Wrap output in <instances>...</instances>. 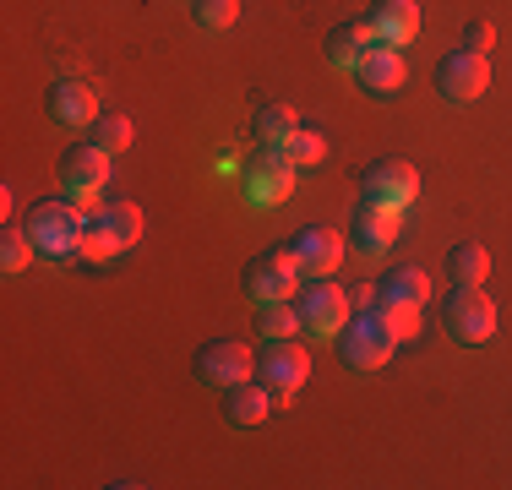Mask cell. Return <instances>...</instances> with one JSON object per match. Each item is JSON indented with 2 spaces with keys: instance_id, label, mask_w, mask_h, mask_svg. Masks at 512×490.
<instances>
[{
  "instance_id": "cell-27",
  "label": "cell",
  "mask_w": 512,
  "mask_h": 490,
  "mask_svg": "<svg viewBox=\"0 0 512 490\" xmlns=\"http://www.w3.org/2000/svg\"><path fill=\"white\" fill-rule=\"evenodd\" d=\"M33 251H39V245H33L28 229H6V240H0V267H6V273H22V267L33 262Z\"/></svg>"
},
{
  "instance_id": "cell-17",
  "label": "cell",
  "mask_w": 512,
  "mask_h": 490,
  "mask_svg": "<svg viewBox=\"0 0 512 490\" xmlns=\"http://www.w3.org/2000/svg\"><path fill=\"white\" fill-rule=\"evenodd\" d=\"M376 49V33L371 22H344V28L327 33V60H333L338 71H360V60Z\"/></svg>"
},
{
  "instance_id": "cell-3",
  "label": "cell",
  "mask_w": 512,
  "mask_h": 490,
  "mask_svg": "<svg viewBox=\"0 0 512 490\" xmlns=\"http://www.w3.org/2000/svg\"><path fill=\"white\" fill-rule=\"evenodd\" d=\"M295 289H300V256H295V245L262 251V256L246 267V300H251V305L295 300Z\"/></svg>"
},
{
  "instance_id": "cell-19",
  "label": "cell",
  "mask_w": 512,
  "mask_h": 490,
  "mask_svg": "<svg viewBox=\"0 0 512 490\" xmlns=\"http://www.w3.org/2000/svg\"><path fill=\"white\" fill-rule=\"evenodd\" d=\"M447 273H453V284H485V273H491V251H485L480 240H458L453 251H447Z\"/></svg>"
},
{
  "instance_id": "cell-5",
  "label": "cell",
  "mask_w": 512,
  "mask_h": 490,
  "mask_svg": "<svg viewBox=\"0 0 512 490\" xmlns=\"http://www.w3.org/2000/svg\"><path fill=\"white\" fill-rule=\"evenodd\" d=\"M349 316H355V300H349V289L333 284V278H316V284L300 294V333H311V338H338L349 327Z\"/></svg>"
},
{
  "instance_id": "cell-4",
  "label": "cell",
  "mask_w": 512,
  "mask_h": 490,
  "mask_svg": "<svg viewBox=\"0 0 512 490\" xmlns=\"http://www.w3.org/2000/svg\"><path fill=\"white\" fill-rule=\"evenodd\" d=\"M398 338L387 333V322L376 311H355L349 316V327L338 333V354H344L355 371H382L387 360H393Z\"/></svg>"
},
{
  "instance_id": "cell-12",
  "label": "cell",
  "mask_w": 512,
  "mask_h": 490,
  "mask_svg": "<svg viewBox=\"0 0 512 490\" xmlns=\"http://www.w3.org/2000/svg\"><path fill=\"white\" fill-rule=\"evenodd\" d=\"M295 175H300V169L284 158V147H267L262 142V153H256V164H251V180H246V196L256 207H273L278 196L295 186Z\"/></svg>"
},
{
  "instance_id": "cell-22",
  "label": "cell",
  "mask_w": 512,
  "mask_h": 490,
  "mask_svg": "<svg viewBox=\"0 0 512 490\" xmlns=\"http://www.w3.org/2000/svg\"><path fill=\"white\" fill-rule=\"evenodd\" d=\"M382 294H393V300H409L425 311V300H431V273L425 267H393V273L382 278Z\"/></svg>"
},
{
  "instance_id": "cell-24",
  "label": "cell",
  "mask_w": 512,
  "mask_h": 490,
  "mask_svg": "<svg viewBox=\"0 0 512 490\" xmlns=\"http://www.w3.org/2000/svg\"><path fill=\"white\" fill-rule=\"evenodd\" d=\"M376 316L387 322V333H393L398 343L420 333V305H409V300H393V294H382V300H376Z\"/></svg>"
},
{
  "instance_id": "cell-16",
  "label": "cell",
  "mask_w": 512,
  "mask_h": 490,
  "mask_svg": "<svg viewBox=\"0 0 512 490\" xmlns=\"http://www.w3.org/2000/svg\"><path fill=\"white\" fill-rule=\"evenodd\" d=\"M355 77H360V88H365V93L387 98V93H398V88H404V77H409V71H404V55H398V49L376 44L371 55L360 60V71H355Z\"/></svg>"
},
{
  "instance_id": "cell-15",
  "label": "cell",
  "mask_w": 512,
  "mask_h": 490,
  "mask_svg": "<svg viewBox=\"0 0 512 490\" xmlns=\"http://www.w3.org/2000/svg\"><path fill=\"white\" fill-rule=\"evenodd\" d=\"M50 115H55L66 131H88L93 120H99V98H93V88H88V82H71V77H60L55 88H50Z\"/></svg>"
},
{
  "instance_id": "cell-29",
  "label": "cell",
  "mask_w": 512,
  "mask_h": 490,
  "mask_svg": "<svg viewBox=\"0 0 512 490\" xmlns=\"http://www.w3.org/2000/svg\"><path fill=\"white\" fill-rule=\"evenodd\" d=\"M284 158H289V164H295V169H311V164H322V137L300 126L295 137L284 142Z\"/></svg>"
},
{
  "instance_id": "cell-26",
  "label": "cell",
  "mask_w": 512,
  "mask_h": 490,
  "mask_svg": "<svg viewBox=\"0 0 512 490\" xmlns=\"http://www.w3.org/2000/svg\"><path fill=\"white\" fill-rule=\"evenodd\" d=\"M88 131H93V147H104L109 158H115V153H126V147H131V137H137L126 115H99Z\"/></svg>"
},
{
  "instance_id": "cell-7",
  "label": "cell",
  "mask_w": 512,
  "mask_h": 490,
  "mask_svg": "<svg viewBox=\"0 0 512 490\" xmlns=\"http://www.w3.org/2000/svg\"><path fill=\"white\" fill-rule=\"evenodd\" d=\"M104 180H109V153L104 147L82 142V147H71V153L60 158V191H66L71 202H82L88 213H93V202H99Z\"/></svg>"
},
{
  "instance_id": "cell-10",
  "label": "cell",
  "mask_w": 512,
  "mask_h": 490,
  "mask_svg": "<svg viewBox=\"0 0 512 490\" xmlns=\"http://www.w3.org/2000/svg\"><path fill=\"white\" fill-rule=\"evenodd\" d=\"M414 191H420V175H414L409 158H382V164L365 169V196H360V202H376V207H393V213H409Z\"/></svg>"
},
{
  "instance_id": "cell-8",
  "label": "cell",
  "mask_w": 512,
  "mask_h": 490,
  "mask_svg": "<svg viewBox=\"0 0 512 490\" xmlns=\"http://www.w3.org/2000/svg\"><path fill=\"white\" fill-rule=\"evenodd\" d=\"M251 376H256V354H251V343H240V338H218L197 354V382L202 387L229 392L235 382H251Z\"/></svg>"
},
{
  "instance_id": "cell-31",
  "label": "cell",
  "mask_w": 512,
  "mask_h": 490,
  "mask_svg": "<svg viewBox=\"0 0 512 490\" xmlns=\"http://www.w3.org/2000/svg\"><path fill=\"white\" fill-rule=\"evenodd\" d=\"M349 300H355V311H376V300H382V294H376L371 284H360V289H349Z\"/></svg>"
},
{
  "instance_id": "cell-28",
  "label": "cell",
  "mask_w": 512,
  "mask_h": 490,
  "mask_svg": "<svg viewBox=\"0 0 512 490\" xmlns=\"http://www.w3.org/2000/svg\"><path fill=\"white\" fill-rule=\"evenodd\" d=\"M191 17H197V28H229V22L240 17V0H191Z\"/></svg>"
},
{
  "instance_id": "cell-21",
  "label": "cell",
  "mask_w": 512,
  "mask_h": 490,
  "mask_svg": "<svg viewBox=\"0 0 512 490\" xmlns=\"http://www.w3.org/2000/svg\"><path fill=\"white\" fill-rule=\"evenodd\" d=\"M300 131V115H295V104H262V115H256V142H267V147H284L289 137Z\"/></svg>"
},
{
  "instance_id": "cell-6",
  "label": "cell",
  "mask_w": 512,
  "mask_h": 490,
  "mask_svg": "<svg viewBox=\"0 0 512 490\" xmlns=\"http://www.w3.org/2000/svg\"><path fill=\"white\" fill-rule=\"evenodd\" d=\"M442 322H447V333H453L458 343H485L496 333V305H491V294H485L480 284H458L453 294H447V305H442Z\"/></svg>"
},
{
  "instance_id": "cell-25",
  "label": "cell",
  "mask_w": 512,
  "mask_h": 490,
  "mask_svg": "<svg viewBox=\"0 0 512 490\" xmlns=\"http://www.w3.org/2000/svg\"><path fill=\"white\" fill-rule=\"evenodd\" d=\"M256 333H262V343H273V338H295V333H300V305H289V300L262 305V316H256Z\"/></svg>"
},
{
  "instance_id": "cell-9",
  "label": "cell",
  "mask_w": 512,
  "mask_h": 490,
  "mask_svg": "<svg viewBox=\"0 0 512 490\" xmlns=\"http://www.w3.org/2000/svg\"><path fill=\"white\" fill-rule=\"evenodd\" d=\"M485 88H491V66H485V55H474V49H453V55L436 66V93H442L447 104H474Z\"/></svg>"
},
{
  "instance_id": "cell-1",
  "label": "cell",
  "mask_w": 512,
  "mask_h": 490,
  "mask_svg": "<svg viewBox=\"0 0 512 490\" xmlns=\"http://www.w3.org/2000/svg\"><path fill=\"white\" fill-rule=\"evenodd\" d=\"M82 229H88V207L71 202V196H60V202H39V207H33L28 235H33V245H39V256L66 262V256H77Z\"/></svg>"
},
{
  "instance_id": "cell-18",
  "label": "cell",
  "mask_w": 512,
  "mask_h": 490,
  "mask_svg": "<svg viewBox=\"0 0 512 490\" xmlns=\"http://www.w3.org/2000/svg\"><path fill=\"white\" fill-rule=\"evenodd\" d=\"M267 409H273V392L256 382V376H251V382H235V387H229V403H224L229 425L251 431V425H262V420H267Z\"/></svg>"
},
{
  "instance_id": "cell-20",
  "label": "cell",
  "mask_w": 512,
  "mask_h": 490,
  "mask_svg": "<svg viewBox=\"0 0 512 490\" xmlns=\"http://www.w3.org/2000/svg\"><path fill=\"white\" fill-rule=\"evenodd\" d=\"M93 218H99L109 235H115L120 251L142 240V207H137V202H109V207H93Z\"/></svg>"
},
{
  "instance_id": "cell-30",
  "label": "cell",
  "mask_w": 512,
  "mask_h": 490,
  "mask_svg": "<svg viewBox=\"0 0 512 490\" xmlns=\"http://www.w3.org/2000/svg\"><path fill=\"white\" fill-rule=\"evenodd\" d=\"M491 44H496V28H491V22H469V28H463V49H474V55H485Z\"/></svg>"
},
{
  "instance_id": "cell-23",
  "label": "cell",
  "mask_w": 512,
  "mask_h": 490,
  "mask_svg": "<svg viewBox=\"0 0 512 490\" xmlns=\"http://www.w3.org/2000/svg\"><path fill=\"white\" fill-rule=\"evenodd\" d=\"M120 256V245H115V235L99 224V218L88 213V229H82V240H77V262H93V267H109Z\"/></svg>"
},
{
  "instance_id": "cell-14",
  "label": "cell",
  "mask_w": 512,
  "mask_h": 490,
  "mask_svg": "<svg viewBox=\"0 0 512 490\" xmlns=\"http://www.w3.org/2000/svg\"><path fill=\"white\" fill-rule=\"evenodd\" d=\"M365 22H371L376 44L404 49V44H414V33H420V6H414V0H376Z\"/></svg>"
},
{
  "instance_id": "cell-2",
  "label": "cell",
  "mask_w": 512,
  "mask_h": 490,
  "mask_svg": "<svg viewBox=\"0 0 512 490\" xmlns=\"http://www.w3.org/2000/svg\"><path fill=\"white\" fill-rule=\"evenodd\" d=\"M306 376H311V354L300 349L295 338L262 343V354H256V382L273 392V403H295V392L306 387Z\"/></svg>"
},
{
  "instance_id": "cell-11",
  "label": "cell",
  "mask_w": 512,
  "mask_h": 490,
  "mask_svg": "<svg viewBox=\"0 0 512 490\" xmlns=\"http://www.w3.org/2000/svg\"><path fill=\"white\" fill-rule=\"evenodd\" d=\"M398 229H404V213H393V207H376V202H360L355 229H349V245H355L365 262H382V256L393 251Z\"/></svg>"
},
{
  "instance_id": "cell-13",
  "label": "cell",
  "mask_w": 512,
  "mask_h": 490,
  "mask_svg": "<svg viewBox=\"0 0 512 490\" xmlns=\"http://www.w3.org/2000/svg\"><path fill=\"white\" fill-rule=\"evenodd\" d=\"M295 256H300V273H311V278H327L333 273L338 262H344V235H338V229H322V224H311V229H300L295 240Z\"/></svg>"
}]
</instances>
